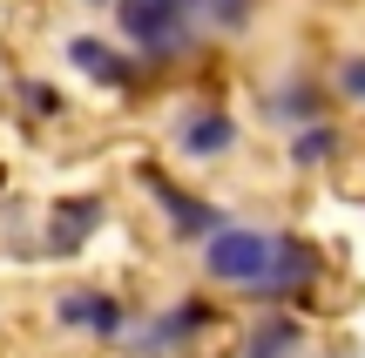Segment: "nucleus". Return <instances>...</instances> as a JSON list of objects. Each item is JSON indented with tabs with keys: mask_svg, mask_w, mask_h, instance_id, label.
I'll list each match as a JSON object with an SVG mask.
<instances>
[{
	"mask_svg": "<svg viewBox=\"0 0 365 358\" xmlns=\"http://www.w3.org/2000/svg\"><path fill=\"white\" fill-rule=\"evenodd\" d=\"M277 264H284V230L223 223L217 237L203 243V270H210V284L250 291V298H264V305H271V291H277Z\"/></svg>",
	"mask_w": 365,
	"mask_h": 358,
	"instance_id": "nucleus-1",
	"label": "nucleus"
},
{
	"mask_svg": "<svg viewBox=\"0 0 365 358\" xmlns=\"http://www.w3.org/2000/svg\"><path fill=\"white\" fill-rule=\"evenodd\" d=\"M102 223V196H81V203H61L54 210V223H48V251H75L88 230Z\"/></svg>",
	"mask_w": 365,
	"mask_h": 358,
	"instance_id": "nucleus-10",
	"label": "nucleus"
},
{
	"mask_svg": "<svg viewBox=\"0 0 365 358\" xmlns=\"http://www.w3.org/2000/svg\"><path fill=\"white\" fill-rule=\"evenodd\" d=\"M339 95L365 108V54H345V61H339Z\"/></svg>",
	"mask_w": 365,
	"mask_h": 358,
	"instance_id": "nucleus-12",
	"label": "nucleus"
},
{
	"mask_svg": "<svg viewBox=\"0 0 365 358\" xmlns=\"http://www.w3.org/2000/svg\"><path fill=\"white\" fill-rule=\"evenodd\" d=\"M68 61L81 68V75L88 81H102V88H129V61H122L115 48H108V41H95V34H81V41H68Z\"/></svg>",
	"mask_w": 365,
	"mask_h": 358,
	"instance_id": "nucleus-8",
	"label": "nucleus"
},
{
	"mask_svg": "<svg viewBox=\"0 0 365 358\" xmlns=\"http://www.w3.org/2000/svg\"><path fill=\"white\" fill-rule=\"evenodd\" d=\"M122 34L135 41L143 54L170 61V54L196 48V21H203V0H115Z\"/></svg>",
	"mask_w": 365,
	"mask_h": 358,
	"instance_id": "nucleus-2",
	"label": "nucleus"
},
{
	"mask_svg": "<svg viewBox=\"0 0 365 358\" xmlns=\"http://www.w3.org/2000/svg\"><path fill=\"white\" fill-rule=\"evenodd\" d=\"M143 183H149V196L163 203V216H170V230H176V237H190V243H210V237L223 230V210H210V203L182 196V189H176V183H163L156 169H149Z\"/></svg>",
	"mask_w": 365,
	"mask_h": 358,
	"instance_id": "nucleus-4",
	"label": "nucleus"
},
{
	"mask_svg": "<svg viewBox=\"0 0 365 358\" xmlns=\"http://www.w3.org/2000/svg\"><path fill=\"white\" fill-rule=\"evenodd\" d=\"M298 352H304V325L291 318V311L257 318V325H250V338H244V358H298Z\"/></svg>",
	"mask_w": 365,
	"mask_h": 358,
	"instance_id": "nucleus-7",
	"label": "nucleus"
},
{
	"mask_svg": "<svg viewBox=\"0 0 365 358\" xmlns=\"http://www.w3.org/2000/svg\"><path fill=\"white\" fill-rule=\"evenodd\" d=\"M203 21L210 27H244L250 21V0H203Z\"/></svg>",
	"mask_w": 365,
	"mask_h": 358,
	"instance_id": "nucleus-13",
	"label": "nucleus"
},
{
	"mask_svg": "<svg viewBox=\"0 0 365 358\" xmlns=\"http://www.w3.org/2000/svg\"><path fill=\"white\" fill-rule=\"evenodd\" d=\"M170 142H176V156H190V162H223L237 149V122L223 115V108H182Z\"/></svg>",
	"mask_w": 365,
	"mask_h": 358,
	"instance_id": "nucleus-3",
	"label": "nucleus"
},
{
	"mask_svg": "<svg viewBox=\"0 0 365 358\" xmlns=\"http://www.w3.org/2000/svg\"><path fill=\"white\" fill-rule=\"evenodd\" d=\"M264 115H271V122H298V129H312V122H318V81L291 75L284 88H271V102H264Z\"/></svg>",
	"mask_w": 365,
	"mask_h": 358,
	"instance_id": "nucleus-9",
	"label": "nucleus"
},
{
	"mask_svg": "<svg viewBox=\"0 0 365 358\" xmlns=\"http://www.w3.org/2000/svg\"><path fill=\"white\" fill-rule=\"evenodd\" d=\"M331 156H339V129H331V122H312V129L291 135V162H298V169H318V162H331Z\"/></svg>",
	"mask_w": 365,
	"mask_h": 358,
	"instance_id": "nucleus-11",
	"label": "nucleus"
},
{
	"mask_svg": "<svg viewBox=\"0 0 365 358\" xmlns=\"http://www.w3.org/2000/svg\"><path fill=\"white\" fill-rule=\"evenodd\" d=\"M54 318H61V325H81V332L115 338L122 325H129V311H122V298H102V291H68L61 305H54Z\"/></svg>",
	"mask_w": 365,
	"mask_h": 358,
	"instance_id": "nucleus-5",
	"label": "nucleus"
},
{
	"mask_svg": "<svg viewBox=\"0 0 365 358\" xmlns=\"http://www.w3.org/2000/svg\"><path fill=\"white\" fill-rule=\"evenodd\" d=\"M210 325V305H176V311H163L156 325H149L143 338H135V358H163V352H176L182 338H196Z\"/></svg>",
	"mask_w": 365,
	"mask_h": 358,
	"instance_id": "nucleus-6",
	"label": "nucleus"
}]
</instances>
